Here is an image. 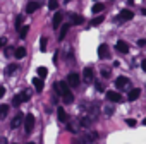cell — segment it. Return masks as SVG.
I'll use <instances>...</instances> for the list:
<instances>
[{
  "mask_svg": "<svg viewBox=\"0 0 146 144\" xmlns=\"http://www.w3.org/2000/svg\"><path fill=\"white\" fill-rule=\"evenodd\" d=\"M24 129H26L28 134H31V132L35 130V115H33V113H28V115L24 117Z\"/></svg>",
  "mask_w": 146,
  "mask_h": 144,
  "instance_id": "1",
  "label": "cell"
},
{
  "mask_svg": "<svg viewBox=\"0 0 146 144\" xmlns=\"http://www.w3.org/2000/svg\"><path fill=\"white\" fill-rule=\"evenodd\" d=\"M53 89H57V93L64 96V94L69 93V84H67V81H60V83L53 84Z\"/></svg>",
  "mask_w": 146,
  "mask_h": 144,
  "instance_id": "2",
  "label": "cell"
},
{
  "mask_svg": "<svg viewBox=\"0 0 146 144\" xmlns=\"http://www.w3.org/2000/svg\"><path fill=\"white\" fill-rule=\"evenodd\" d=\"M105 98H107V101H110V103H119V101H122V94H120L119 91H108V93L105 94Z\"/></svg>",
  "mask_w": 146,
  "mask_h": 144,
  "instance_id": "3",
  "label": "cell"
},
{
  "mask_svg": "<svg viewBox=\"0 0 146 144\" xmlns=\"http://www.w3.org/2000/svg\"><path fill=\"white\" fill-rule=\"evenodd\" d=\"M98 141V132L96 130H88L84 134V144H95Z\"/></svg>",
  "mask_w": 146,
  "mask_h": 144,
  "instance_id": "4",
  "label": "cell"
},
{
  "mask_svg": "<svg viewBox=\"0 0 146 144\" xmlns=\"http://www.w3.org/2000/svg\"><path fill=\"white\" fill-rule=\"evenodd\" d=\"M28 100H29V94H28V93H26V91H23V93H21V94H16V96H14V98H12V103H14V105H16V106H19V105H21V103H26V101H28Z\"/></svg>",
  "mask_w": 146,
  "mask_h": 144,
  "instance_id": "5",
  "label": "cell"
},
{
  "mask_svg": "<svg viewBox=\"0 0 146 144\" xmlns=\"http://www.w3.org/2000/svg\"><path fill=\"white\" fill-rule=\"evenodd\" d=\"M79 83H81V77H79V74H76V72H72V74L67 76V84L69 86L76 88V86H79Z\"/></svg>",
  "mask_w": 146,
  "mask_h": 144,
  "instance_id": "6",
  "label": "cell"
},
{
  "mask_svg": "<svg viewBox=\"0 0 146 144\" xmlns=\"http://www.w3.org/2000/svg\"><path fill=\"white\" fill-rule=\"evenodd\" d=\"M132 17H134V12H132V11H129V9H124V11L119 14L117 21H119V22H124V21H131Z\"/></svg>",
  "mask_w": 146,
  "mask_h": 144,
  "instance_id": "7",
  "label": "cell"
},
{
  "mask_svg": "<svg viewBox=\"0 0 146 144\" xmlns=\"http://www.w3.org/2000/svg\"><path fill=\"white\" fill-rule=\"evenodd\" d=\"M83 81H84L86 84L93 83V67H86V69H84V72H83Z\"/></svg>",
  "mask_w": 146,
  "mask_h": 144,
  "instance_id": "8",
  "label": "cell"
},
{
  "mask_svg": "<svg viewBox=\"0 0 146 144\" xmlns=\"http://www.w3.org/2000/svg\"><path fill=\"white\" fill-rule=\"evenodd\" d=\"M62 19H64V14H62L60 11H57L55 16H53V19H52V26H53L55 29L60 28V26H62Z\"/></svg>",
  "mask_w": 146,
  "mask_h": 144,
  "instance_id": "9",
  "label": "cell"
},
{
  "mask_svg": "<svg viewBox=\"0 0 146 144\" xmlns=\"http://www.w3.org/2000/svg\"><path fill=\"white\" fill-rule=\"evenodd\" d=\"M98 57H100L102 60L108 57V45H105V43H102V45L98 46Z\"/></svg>",
  "mask_w": 146,
  "mask_h": 144,
  "instance_id": "10",
  "label": "cell"
},
{
  "mask_svg": "<svg viewBox=\"0 0 146 144\" xmlns=\"http://www.w3.org/2000/svg\"><path fill=\"white\" fill-rule=\"evenodd\" d=\"M38 7H40V2H28V5H26V12L28 14H33V12H36L38 11Z\"/></svg>",
  "mask_w": 146,
  "mask_h": 144,
  "instance_id": "11",
  "label": "cell"
},
{
  "mask_svg": "<svg viewBox=\"0 0 146 144\" xmlns=\"http://www.w3.org/2000/svg\"><path fill=\"white\" fill-rule=\"evenodd\" d=\"M69 28H70V24H69V22H65V24H62V26H60V34H58V41H62V40L65 38V34L69 33Z\"/></svg>",
  "mask_w": 146,
  "mask_h": 144,
  "instance_id": "12",
  "label": "cell"
},
{
  "mask_svg": "<svg viewBox=\"0 0 146 144\" xmlns=\"http://www.w3.org/2000/svg\"><path fill=\"white\" fill-rule=\"evenodd\" d=\"M127 84H129V79H127V77H124V76H120V77L115 81L117 89H124V86H127Z\"/></svg>",
  "mask_w": 146,
  "mask_h": 144,
  "instance_id": "13",
  "label": "cell"
},
{
  "mask_svg": "<svg viewBox=\"0 0 146 144\" xmlns=\"http://www.w3.org/2000/svg\"><path fill=\"white\" fill-rule=\"evenodd\" d=\"M139 96H141V89H131L129 94H127V100L129 101H136Z\"/></svg>",
  "mask_w": 146,
  "mask_h": 144,
  "instance_id": "14",
  "label": "cell"
},
{
  "mask_svg": "<svg viewBox=\"0 0 146 144\" xmlns=\"http://www.w3.org/2000/svg\"><path fill=\"white\" fill-rule=\"evenodd\" d=\"M117 50H119L120 53H127V52H129V45H127L125 41L119 40V41H117Z\"/></svg>",
  "mask_w": 146,
  "mask_h": 144,
  "instance_id": "15",
  "label": "cell"
},
{
  "mask_svg": "<svg viewBox=\"0 0 146 144\" xmlns=\"http://www.w3.org/2000/svg\"><path fill=\"white\" fill-rule=\"evenodd\" d=\"M23 118H24V115H23V113H17V115L14 117V120L11 122V127H12V129L19 127V125H21V122H23Z\"/></svg>",
  "mask_w": 146,
  "mask_h": 144,
  "instance_id": "16",
  "label": "cell"
},
{
  "mask_svg": "<svg viewBox=\"0 0 146 144\" xmlns=\"http://www.w3.org/2000/svg\"><path fill=\"white\" fill-rule=\"evenodd\" d=\"M70 19H72V24H76V26H81V24L84 22V17L79 16V14H72Z\"/></svg>",
  "mask_w": 146,
  "mask_h": 144,
  "instance_id": "17",
  "label": "cell"
},
{
  "mask_svg": "<svg viewBox=\"0 0 146 144\" xmlns=\"http://www.w3.org/2000/svg\"><path fill=\"white\" fill-rule=\"evenodd\" d=\"M57 115H58V120H60V122H67V120H69V117H67V113H65V110H64L62 106L57 108Z\"/></svg>",
  "mask_w": 146,
  "mask_h": 144,
  "instance_id": "18",
  "label": "cell"
},
{
  "mask_svg": "<svg viewBox=\"0 0 146 144\" xmlns=\"http://www.w3.org/2000/svg\"><path fill=\"white\" fill-rule=\"evenodd\" d=\"M67 130H70L72 134L79 132V122H69L67 124Z\"/></svg>",
  "mask_w": 146,
  "mask_h": 144,
  "instance_id": "19",
  "label": "cell"
},
{
  "mask_svg": "<svg viewBox=\"0 0 146 144\" xmlns=\"http://www.w3.org/2000/svg\"><path fill=\"white\" fill-rule=\"evenodd\" d=\"M14 55H16V58H24L26 57V48L24 46H17L14 50Z\"/></svg>",
  "mask_w": 146,
  "mask_h": 144,
  "instance_id": "20",
  "label": "cell"
},
{
  "mask_svg": "<svg viewBox=\"0 0 146 144\" xmlns=\"http://www.w3.org/2000/svg\"><path fill=\"white\" fill-rule=\"evenodd\" d=\"M93 124V118L91 117H83V118H79V125H83V127H90Z\"/></svg>",
  "mask_w": 146,
  "mask_h": 144,
  "instance_id": "21",
  "label": "cell"
},
{
  "mask_svg": "<svg viewBox=\"0 0 146 144\" xmlns=\"http://www.w3.org/2000/svg\"><path fill=\"white\" fill-rule=\"evenodd\" d=\"M9 113V105H0V120H4Z\"/></svg>",
  "mask_w": 146,
  "mask_h": 144,
  "instance_id": "22",
  "label": "cell"
},
{
  "mask_svg": "<svg viewBox=\"0 0 146 144\" xmlns=\"http://www.w3.org/2000/svg\"><path fill=\"white\" fill-rule=\"evenodd\" d=\"M103 9H105V5H103V4H100V2H96V4L91 7V11H93V14H95V16H96V14H100Z\"/></svg>",
  "mask_w": 146,
  "mask_h": 144,
  "instance_id": "23",
  "label": "cell"
},
{
  "mask_svg": "<svg viewBox=\"0 0 146 144\" xmlns=\"http://www.w3.org/2000/svg\"><path fill=\"white\" fill-rule=\"evenodd\" d=\"M33 86L36 88V91H41V89H43V79L35 77V79H33Z\"/></svg>",
  "mask_w": 146,
  "mask_h": 144,
  "instance_id": "24",
  "label": "cell"
},
{
  "mask_svg": "<svg viewBox=\"0 0 146 144\" xmlns=\"http://www.w3.org/2000/svg\"><path fill=\"white\" fill-rule=\"evenodd\" d=\"M16 70H17V63H11V65H7V69H5V76H12Z\"/></svg>",
  "mask_w": 146,
  "mask_h": 144,
  "instance_id": "25",
  "label": "cell"
},
{
  "mask_svg": "<svg viewBox=\"0 0 146 144\" xmlns=\"http://www.w3.org/2000/svg\"><path fill=\"white\" fill-rule=\"evenodd\" d=\"M28 33H29V26H23V28L19 29V38L24 40V38L28 36Z\"/></svg>",
  "mask_w": 146,
  "mask_h": 144,
  "instance_id": "26",
  "label": "cell"
},
{
  "mask_svg": "<svg viewBox=\"0 0 146 144\" xmlns=\"http://www.w3.org/2000/svg\"><path fill=\"white\" fill-rule=\"evenodd\" d=\"M48 9L50 11H57L58 9V2L57 0H48Z\"/></svg>",
  "mask_w": 146,
  "mask_h": 144,
  "instance_id": "27",
  "label": "cell"
},
{
  "mask_svg": "<svg viewBox=\"0 0 146 144\" xmlns=\"http://www.w3.org/2000/svg\"><path fill=\"white\" fill-rule=\"evenodd\" d=\"M72 101H74V94H72L70 91L67 94H64V103H72Z\"/></svg>",
  "mask_w": 146,
  "mask_h": 144,
  "instance_id": "28",
  "label": "cell"
},
{
  "mask_svg": "<svg viewBox=\"0 0 146 144\" xmlns=\"http://www.w3.org/2000/svg\"><path fill=\"white\" fill-rule=\"evenodd\" d=\"M103 21H105V19H103V16H98V17H95V19L91 21V26H100Z\"/></svg>",
  "mask_w": 146,
  "mask_h": 144,
  "instance_id": "29",
  "label": "cell"
},
{
  "mask_svg": "<svg viewBox=\"0 0 146 144\" xmlns=\"http://www.w3.org/2000/svg\"><path fill=\"white\" fill-rule=\"evenodd\" d=\"M23 21H24V16H23V14L16 17V28H17V29H21V28H23Z\"/></svg>",
  "mask_w": 146,
  "mask_h": 144,
  "instance_id": "30",
  "label": "cell"
},
{
  "mask_svg": "<svg viewBox=\"0 0 146 144\" xmlns=\"http://www.w3.org/2000/svg\"><path fill=\"white\" fill-rule=\"evenodd\" d=\"M48 74V69L46 67H38V76H41V79Z\"/></svg>",
  "mask_w": 146,
  "mask_h": 144,
  "instance_id": "31",
  "label": "cell"
},
{
  "mask_svg": "<svg viewBox=\"0 0 146 144\" xmlns=\"http://www.w3.org/2000/svg\"><path fill=\"white\" fill-rule=\"evenodd\" d=\"M46 43H48L46 38H41V41H40V50L41 52H46Z\"/></svg>",
  "mask_w": 146,
  "mask_h": 144,
  "instance_id": "32",
  "label": "cell"
},
{
  "mask_svg": "<svg viewBox=\"0 0 146 144\" xmlns=\"http://www.w3.org/2000/svg\"><path fill=\"white\" fill-rule=\"evenodd\" d=\"M113 112H115V108H113L112 105H107V106H105V113H107V115H112Z\"/></svg>",
  "mask_w": 146,
  "mask_h": 144,
  "instance_id": "33",
  "label": "cell"
},
{
  "mask_svg": "<svg viewBox=\"0 0 146 144\" xmlns=\"http://www.w3.org/2000/svg\"><path fill=\"white\" fill-rule=\"evenodd\" d=\"M125 124H127L129 127H136V120H134V118H127V120H125Z\"/></svg>",
  "mask_w": 146,
  "mask_h": 144,
  "instance_id": "34",
  "label": "cell"
},
{
  "mask_svg": "<svg viewBox=\"0 0 146 144\" xmlns=\"http://www.w3.org/2000/svg\"><path fill=\"white\" fill-rule=\"evenodd\" d=\"M102 76L107 79V77H110V70L108 69H102Z\"/></svg>",
  "mask_w": 146,
  "mask_h": 144,
  "instance_id": "35",
  "label": "cell"
},
{
  "mask_svg": "<svg viewBox=\"0 0 146 144\" xmlns=\"http://www.w3.org/2000/svg\"><path fill=\"white\" fill-rule=\"evenodd\" d=\"M5 45H7V38H0V50H2Z\"/></svg>",
  "mask_w": 146,
  "mask_h": 144,
  "instance_id": "36",
  "label": "cell"
},
{
  "mask_svg": "<svg viewBox=\"0 0 146 144\" xmlns=\"http://www.w3.org/2000/svg\"><path fill=\"white\" fill-rule=\"evenodd\" d=\"M4 96H5V88H4V86H0V100H2Z\"/></svg>",
  "mask_w": 146,
  "mask_h": 144,
  "instance_id": "37",
  "label": "cell"
},
{
  "mask_svg": "<svg viewBox=\"0 0 146 144\" xmlns=\"http://www.w3.org/2000/svg\"><path fill=\"white\" fill-rule=\"evenodd\" d=\"M5 55H7V57H11V55H12V46H9V48L5 50Z\"/></svg>",
  "mask_w": 146,
  "mask_h": 144,
  "instance_id": "38",
  "label": "cell"
},
{
  "mask_svg": "<svg viewBox=\"0 0 146 144\" xmlns=\"http://www.w3.org/2000/svg\"><path fill=\"white\" fill-rule=\"evenodd\" d=\"M137 45H139V46H144V45H146V40H139Z\"/></svg>",
  "mask_w": 146,
  "mask_h": 144,
  "instance_id": "39",
  "label": "cell"
},
{
  "mask_svg": "<svg viewBox=\"0 0 146 144\" xmlns=\"http://www.w3.org/2000/svg\"><path fill=\"white\" fill-rule=\"evenodd\" d=\"M0 144H9V142H7V139H5V137H0Z\"/></svg>",
  "mask_w": 146,
  "mask_h": 144,
  "instance_id": "40",
  "label": "cell"
},
{
  "mask_svg": "<svg viewBox=\"0 0 146 144\" xmlns=\"http://www.w3.org/2000/svg\"><path fill=\"white\" fill-rule=\"evenodd\" d=\"M96 89H98V91H103V86H102L100 83H96Z\"/></svg>",
  "mask_w": 146,
  "mask_h": 144,
  "instance_id": "41",
  "label": "cell"
},
{
  "mask_svg": "<svg viewBox=\"0 0 146 144\" xmlns=\"http://www.w3.org/2000/svg\"><path fill=\"white\" fill-rule=\"evenodd\" d=\"M141 65H143V70H144V72H146V58H144V60H143V63H141Z\"/></svg>",
  "mask_w": 146,
  "mask_h": 144,
  "instance_id": "42",
  "label": "cell"
},
{
  "mask_svg": "<svg viewBox=\"0 0 146 144\" xmlns=\"http://www.w3.org/2000/svg\"><path fill=\"white\" fill-rule=\"evenodd\" d=\"M141 12H143V16H146V7H144V9H143Z\"/></svg>",
  "mask_w": 146,
  "mask_h": 144,
  "instance_id": "43",
  "label": "cell"
},
{
  "mask_svg": "<svg viewBox=\"0 0 146 144\" xmlns=\"http://www.w3.org/2000/svg\"><path fill=\"white\" fill-rule=\"evenodd\" d=\"M143 125H146V118H144V120H143Z\"/></svg>",
  "mask_w": 146,
  "mask_h": 144,
  "instance_id": "44",
  "label": "cell"
},
{
  "mask_svg": "<svg viewBox=\"0 0 146 144\" xmlns=\"http://www.w3.org/2000/svg\"><path fill=\"white\" fill-rule=\"evenodd\" d=\"M72 144H79V142H78V141H74V142H72Z\"/></svg>",
  "mask_w": 146,
  "mask_h": 144,
  "instance_id": "45",
  "label": "cell"
},
{
  "mask_svg": "<svg viewBox=\"0 0 146 144\" xmlns=\"http://www.w3.org/2000/svg\"><path fill=\"white\" fill-rule=\"evenodd\" d=\"M28 144H35V142H28Z\"/></svg>",
  "mask_w": 146,
  "mask_h": 144,
  "instance_id": "46",
  "label": "cell"
},
{
  "mask_svg": "<svg viewBox=\"0 0 146 144\" xmlns=\"http://www.w3.org/2000/svg\"><path fill=\"white\" fill-rule=\"evenodd\" d=\"M40 2H43V0H40Z\"/></svg>",
  "mask_w": 146,
  "mask_h": 144,
  "instance_id": "47",
  "label": "cell"
},
{
  "mask_svg": "<svg viewBox=\"0 0 146 144\" xmlns=\"http://www.w3.org/2000/svg\"><path fill=\"white\" fill-rule=\"evenodd\" d=\"M65 2H69V0H65Z\"/></svg>",
  "mask_w": 146,
  "mask_h": 144,
  "instance_id": "48",
  "label": "cell"
},
{
  "mask_svg": "<svg viewBox=\"0 0 146 144\" xmlns=\"http://www.w3.org/2000/svg\"><path fill=\"white\" fill-rule=\"evenodd\" d=\"M95 2H96V0H95Z\"/></svg>",
  "mask_w": 146,
  "mask_h": 144,
  "instance_id": "49",
  "label": "cell"
},
{
  "mask_svg": "<svg viewBox=\"0 0 146 144\" xmlns=\"http://www.w3.org/2000/svg\"><path fill=\"white\" fill-rule=\"evenodd\" d=\"M14 144H16V142H14Z\"/></svg>",
  "mask_w": 146,
  "mask_h": 144,
  "instance_id": "50",
  "label": "cell"
}]
</instances>
